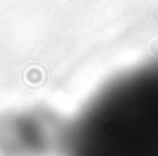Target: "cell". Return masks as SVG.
Masks as SVG:
<instances>
[{"label": "cell", "mask_w": 158, "mask_h": 156, "mask_svg": "<svg viewBox=\"0 0 158 156\" xmlns=\"http://www.w3.org/2000/svg\"><path fill=\"white\" fill-rule=\"evenodd\" d=\"M65 156H158V61L117 76L89 100L67 130Z\"/></svg>", "instance_id": "obj_1"}]
</instances>
